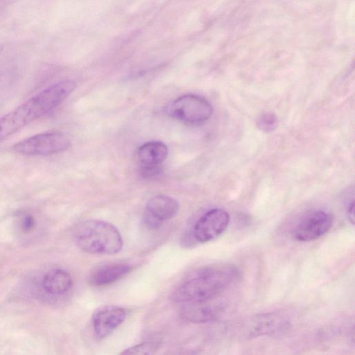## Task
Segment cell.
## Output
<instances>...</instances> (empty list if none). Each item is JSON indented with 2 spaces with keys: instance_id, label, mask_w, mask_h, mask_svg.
<instances>
[{
  "instance_id": "cell-20",
  "label": "cell",
  "mask_w": 355,
  "mask_h": 355,
  "mask_svg": "<svg viewBox=\"0 0 355 355\" xmlns=\"http://www.w3.org/2000/svg\"><path fill=\"white\" fill-rule=\"evenodd\" d=\"M3 50V46L0 44V53H1Z\"/></svg>"
},
{
  "instance_id": "cell-2",
  "label": "cell",
  "mask_w": 355,
  "mask_h": 355,
  "mask_svg": "<svg viewBox=\"0 0 355 355\" xmlns=\"http://www.w3.org/2000/svg\"><path fill=\"white\" fill-rule=\"evenodd\" d=\"M236 268L231 265H217L198 269L187 277L173 291L171 300L185 303L217 298L236 281Z\"/></svg>"
},
{
  "instance_id": "cell-6",
  "label": "cell",
  "mask_w": 355,
  "mask_h": 355,
  "mask_svg": "<svg viewBox=\"0 0 355 355\" xmlns=\"http://www.w3.org/2000/svg\"><path fill=\"white\" fill-rule=\"evenodd\" d=\"M230 221L224 209L214 208L207 211L195 223L192 230L193 239L199 243L209 242L222 234Z\"/></svg>"
},
{
  "instance_id": "cell-1",
  "label": "cell",
  "mask_w": 355,
  "mask_h": 355,
  "mask_svg": "<svg viewBox=\"0 0 355 355\" xmlns=\"http://www.w3.org/2000/svg\"><path fill=\"white\" fill-rule=\"evenodd\" d=\"M76 84L66 80L40 92L0 118V142L60 105L73 91Z\"/></svg>"
},
{
  "instance_id": "cell-12",
  "label": "cell",
  "mask_w": 355,
  "mask_h": 355,
  "mask_svg": "<svg viewBox=\"0 0 355 355\" xmlns=\"http://www.w3.org/2000/svg\"><path fill=\"white\" fill-rule=\"evenodd\" d=\"M289 322L278 313H265L255 317L252 322L250 334L253 337L269 335H280L286 332Z\"/></svg>"
},
{
  "instance_id": "cell-3",
  "label": "cell",
  "mask_w": 355,
  "mask_h": 355,
  "mask_svg": "<svg viewBox=\"0 0 355 355\" xmlns=\"http://www.w3.org/2000/svg\"><path fill=\"white\" fill-rule=\"evenodd\" d=\"M74 241L83 251L90 254H114L123 245V238L112 224L101 220H87L74 232Z\"/></svg>"
},
{
  "instance_id": "cell-15",
  "label": "cell",
  "mask_w": 355,
  "mask_h": 355,
  "mask_svg": "<svg viewBox=\"0 0 355 355\" xmlns=\"http://www.w3.org/2000/svg\"><path fill=\"white\" fill-rule=\"evenodd\" d=\"M257 128L264 132L274 131L278 125L277 116L270 112L261 114L257 119Z\"/></svg>"
},
{
  "instance_id": "cell-4",
  "label": "cell",
  "mask_w": 355,
  "mask_h": 355,
  "mask_svg": "<svg viewBox=\"0 0 355 355\" xmlns=\"http://www.w3.org/2000/svg\"><path fill=\"white\" fill-rule=\"evenodd\" d=\"M70 146V139L65 135L46 132L20 141L13 146V150L27 156H46L64 152Z\"/></svg>"
},
{
  "instance_id": "cell-7",
  "label": "cell",
  "mask_w": 355,
  "mask_h": 355,
  "mask_svg": "<svg viewBox=\"0 0 355 355\" xmlns=\"http://www.w3.org/2000/svg\"><path fill=\"white\" fill-rule=\"evenodd\" d=\"M333 225L331 216L322 210L313 211L302 218L294 227L293 238L301 242H309L327 234Z\"/></svg>"
},
{
  "instance_id": "cell-8",
  "label": "cell",
  "mask_w": 355,
  "mask_h": 355,
  "mask_svg": "<svg viewBox=\"0 0 355 355\" xmlns=\"http://www.w3.org/2000/svg\"><path fill=\"white\" fill-rule=\"evenodd\" d=\"M178 211L179 204L175 199L166 195L155 196L146 203L144 223L150 230L157 229L176 216Z\"/></svg>"
},
{
  "instance_id": "cell-10",
  "label": "cell",
  "mask_w": 355,
  "mask_h": 355,
  "mask_svg": "<svg viewBox=\"0 0 355 355\" xmlns=\"http://www.w3.org/2000/svg\"><path fill=\"white\" fill-rule=\"evenodd\" d=\"M216 299L183 303L180 314L183 319L193 323H205L215 320L223 310V304Z\"/></svg>"
},
{
  "instance_id": "cell-13",
  "label": "cell",
  "mask_w": 355,
  "mask_h": 355,
  "mask_svg": "<svg viewBox=\"0 0 355 355\" xmlns=\"http://www.w3.org/2000/svg\"><path fill=\"white\" fill-rule=\"evenodd\" d=\"M43 290L49 295H62L68 293L73 286L71 275L60 268L51 269L43 276L41 282Z\"/></svg>"
},
{
  "instance_id": "cell-5",
  "label": "cell",
  "mask_w": 355,
  "mask_h": 355,
  "mask_svg": "<svg viewBox=\"0 0 355 355\" xmlns=\"http://www.w3.org/2000/svg\"><path fill=\"white\" fill-rule=\"evenodd\" d=\"M213 112L211 103L204 97L196 94H185L175 100L169 108L175 119L190 125L204 123Z\"/></svg>"
},
{
  "instance_id": "cell-18",
  "label": "cell",
  "mask_w": 355,
  "mask_h": 355,
  "mask_svg": "<svg viewBox=\"0 0 355 355\" xmlns=\"http://www.w3.org/2000/svg\"><path fill=\"white\" fill-rule=\"evenodd\" d=\"M141 174L146 179L157 178L162 173L160 164L159 165H145L141 166Z\"/></svg>"
},
{
  "instance_id": "cell-9",
  "label": "cell",
  "mask_w": 355,
  "mask_h": 355,
  "mask_svg": "<svg viewBox=\"0 0 355 355\" xmlns=\"http://www.w3.org/2000/svg\"><path fill=\"white\" fill-rule=\"evenodd\" d=\"M127 312L121 306L104 305L96 309L92 314V324L96 338L107 336L125 320Z\"/></svg>"
},
{
  "instance_id": "cell-17",
  "label": "cell",
  "mask_w": 355,
  "mask_h": 355,
  "mask_svg": "<svg viewBox=\"0 0 355 355\" xmlns=\"http://www.w3.org/2000/svg\"><path fill=\"white\" fill-rule=\"evenodd\" d=\"M19 223L21 232L25 234L32 232L37 225L35 217L29 214L22 215Z\"/></svg>"
},
{
  "instance_id": "cell-11",
  "label": "cell",
  "mask_w": 355,
  "mask_h": 355,
  "mask_svg": "<svg viewBox=\"0 0 355 355\" xmlns=\"http://www.w3.org/2000/svg\"><path fill=\"white\" fill-rule=\"evenodd\" d=\"M131 270V266L123 262L107 263L94 268L89 273L87 281L95 287L112 284L125 277Z\"/></svg>"
},
{
  "instance_id": "cell-19",
  "label": "cell",
  "mask_w": 355,
  "mask_h": 355,
  "mask_svg": "<svg viewBox=\"0 0 355 355\" xmlns=\"http://www.w3.org/2000/svg\"><path fill=\"white\" fill-rule=\"evenodd\" d=\"M346 215L348 221L352 225H354V199L347 205L346 209Z\"/></svg>"
},
{
  "instance_id": "cell-16",
  "label": "cell",
  "mask_w": 355,
  "mask_h": 355,
  "mask_svg": "<svg viewBox=\"0 0 355 355\" xmlns=\"http://www.w3.org/2000/svg\"><path fill=\"white\" fill-rule=\"evenodd\" d=\"M158 342H146L131 346L125 349L121 354H151L155 353L159 347Z\"/></svg>"
},
{
  "instance_id": "cell-14",
  "label": "cell",
  "mask_w": 355,
  "mask_h": 355,
  "mask_svg": "<svg viewBox=\"0 0 355 355\" xmlns=\"http://www.w3.org/2000/svg\"><path fill=\"white\" fill-rule=\"evenodd\" d=\"M168 156V148L162 141H152L141 145L138 150V158L141 164L159 165Z\"/></svg>"
}]
</instances>
